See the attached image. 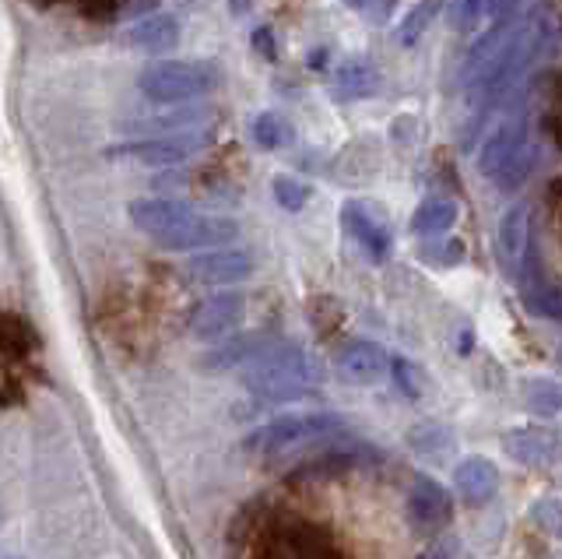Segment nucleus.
I'll return each mask as SVG.
<instances>
[{
  "mask_svg": "<svg viewBox=\"0 0 562 559\" xmlns=\"http://www.w3.org/2000/svg\"><path fill=\"white\" fill-rule=\"evenodd\" d=\"M559 362H562V345H559Z\"/></svg>",
  "mask_w": 562,
  "mask_h": 559,
  "instance_id": "nucleus-31",
  "label": "nucleus"
},
{
  "mask_svg": "<svg viewBox=\"0 0 562 559\" xmlns=\"http://www.w3.org/2000/svg\"><path fill=\"white\" fill-rule=\"evenodd\" d=\"M341 222H345V230L348 236L359 243V250L369 257V260H386L391 257V247H394V239H391V230H386V222L373 212L369 204L362 201H348L341 208Z\"/></svg>",
  "mask_w": 562,
  "mask_h": 559,
  "instance_id": "nucleus-10",
  "label": "nucleus"
},
{
  "mask_svg": "<svg viewBox=\"0 0 562 559\" xmlns=\"http://www.w3.org/2000/svg\"><path fill=\"white\" fill-rule=\"evenodd\" d=\"M180 22L172 14H151V19H140L123 32V43L140 49V54H172L180 46Z\"/></svg>",
  "mask_w": 562,
  "mask_h": 559,
  "instance_id": "nucleus-14",
  "label": "nucleus"
},
{
  "mask_svg": "<svg viewBox=\"0 0 562 559\" xmlns=\"http://www.w3.org/2000/svg\"><path fill=\"white\" fill-rule=\"evenodd\" d=\"M321 383L316 359L299 345H268L260 356L243 366V388L268 401H289L310 394Z\"/></svg>",
  "mask_w": 562,
  "mask_h": 559,
  "instance_id": "nucleus-2",
  "label": "nucleus"
},
{
  "mask_svg": "<svg viewBox=\"0 0 562 559\" xmlns=\"http://www.w3.org/2000/svg\"><path fill=\"white\" fill-rule=\"evenodd\" d=\"M520 4H524V0H496V4H492V19H496V22H514V14H517Z\"/></svg>",
  "mask_w": 562,
  "mask_h": 559,
  "instance_id": "nucleus-29",
  "label": "nucleus"
},
{
  "mask_svg": "<svg viewBox=\"0 0 562 559\" xmlns=\"http://www.w3.org/2000/svg\"><path fill=\"white\" fill-rule=\"evenodd\" d=\"M257 546V559H334V549L306 524H278L263 532Z\"/></svg>",
  "mask_w": 562,
  "mask_h": 559,
  "instance_id": "nucleus-7",
  "label": "nucleus"
},
{
  "mask_svg": "<svg viewBox=\"0 0 562 559\" xmlns=\"http://www.w3.org/2000/svg\"><path fill=\"white\" fill-rule=\"evenodd\" d=\"M341 373L351 383H380L394 373V359L376 342H351L341 353Z\"/></svg>",
  "mask_w": 562,
  "mask_h": 559,
  "instance_id": "nucleus-13",
  "label": "nucleus"
},
{
  "mask_svg": "<svg viewBox=\"0 0 562 559\" xmlns=\"http://www.w3.org/2000/svg\"><path fill=\"white\" fill-rule=\"evenodd\" d=\"M408 514L418 535H436L450 524V496L447 489L429 476H415L412 479V493H408Z\"/></svg>",
  "mask_w": 562,
  "mask_h": 559,
  "instance_id": "nucleus-11",
  "label": "nucleus"
},
{
  "mask_svg": "<svg viewBox=\"0 0 562 559\" xmlns=\"http://www.w3.org/2000/svg\"><path fill=\"white\" fill-rule=\"evenodd\" d=\"M207 137H193V134H169V137H131V142L105 148L110 159L131 163V166H145V169H169L187 163L193 152H198Z\"/></svg>",
  "mask_w": 562,
  "mask_h": 559,
  "instance_id": "nucleus-6",
  "label": "nucleus"
},
{
  "mask_svg": "<svg viewBox=\"0 0 562 559\" xmlns=\"http://www.w3.org/2000/svg\"><path fill=\"white\" fill-rule=\"evenodd\" d=\"M228 8H233V14H236V19H243V14L254 8V0H228Z\"/></svg>",
  "mask_w": 562,
  "mask_h": 559,
  "instance_id": "nucleus-30",
  "label": "nucleus"
},
{
  "mask_svg": "<svg viewBox=\"0 0 562 559\" xmlns=\"http://www.w3.org/2000/svg\"><path fill=\"white\" fill-rule=\"evenodd\" d=\"M457 215H461V208H457L453 198H429L415 208L412 233L415 236H447L457 225Z\"/></svg>",
  "mask_w": 562,
  "mask_h": 559,
  "instance_id": "nucleus-19",
  "label": "nucleus"
},
{
  "mask_svg": "<svg viewBox=\"0 0 562 559\" xmlns=\"http://www.w3.org/2000/svg\"><path fill=\"white\" fill-rule=\"evenodd\" d=\"M527 204H514L499 222V265L517 275L527 260Z\"/></svg>",
  "mask_w": 562,
  "mask_h": 559,
  "instance_id": "nucleus-17",
  "label": "nucleus"
},
{
  "mask_svg": "<svg viewBox=\"0 0 562 559\" xmlns=\"http://www.w3.org/2000/svg\"><path fill=\"white\" fill-rule=\"evenodd\" d=\"M439 8H443V0H418V4L408 11V19L397 25V43L401 46H415L422 36H426V29L432 25Z\"/></svg>",
  "mask_w": 562,
  "mask_h": 559,
  "instance_id": "nucleus-22",
  "label": "nucleus"
},
{
  "mask_svg": "<svg viewBox=\"0 0 562 559\" xmlns=\"http://www.w3.org/2000/svg\"><path fill=\"white\" fill-rule=\"evenodd\" d=\"M345 426L338 415L327 412H303V415H281L274 423H268L260 433L250 436V444L260 458L268 461H289V458H303L306 450L321 447L330 436H341Z\"/></svg>",
  "mask_w": 562,
  "mask_h": 559,
  "instance_id": "nucleus-5",
  "label": "nucleus"
},
{
  "mask_svg": "<svg viewBox=\"0 0 562 559\" xmlns=\"http://www.w3.org/2000/svg\"><path fill=\"white\" fill-rule=\"evenodd\" d=\"M250 137L254 145L263 148V152H278V148H289L292 145V124L281 113H257L254 124H250Z\"/></svg>",
  "mask_w": 562,
  "mask_h": 559,
  "instance_id": "nucleus-21",
  "label": "nucleus"
},
{
  "mask_svg": "<svg viewBox=\"0 0 562 559\" xmlns=\"http://www.w3.org/2000/svg\"><path fill=\"white\" fill-rule=\"evenodd\" d=\"M503 450H506L517 465H549V461H555L559 444H555V436H552V433L527 426V429L506 433V436H503Z\"/></svg>",
  "mask_w": 562,
  "mask_h": 559,
  "instance_id": "nucleus-16",
  "label": "nucleus"
},
{
  "mask_svg": "<svg viewBox=\"0 0 562 559\" xmlns=\"http://www.w3.org/2000/svg\"><path fill=\"white\" fill-rule=\"evenodd\" d=\"M453 485L468 506H485L492 496L499 493V468L488 458H468V461L457 465Z\"/></svg>",
  "mask_w": 562,
  "mask_h": 559,
  "instance_id": "nucleus-15",
  "label": "nucleus"
},
{
  "mask_svg": "<svg viewBox=\"0 0 562 559\" xmlns=\"http://www.w3.org/2000/svg\"><path fill=\"white\" fill-rule=\"evenodd\" d=\"M137 89L158 107H190L218 89V67L207 60H155L137 75Z\"/></svg>",
  "mask_w": 562,
  "mask_h": 559,
  "instance_id": "nucleus-4",
  "label": "nucleus"
},
{
  "mask_svg": "<svg viewBox=\"0 0 562 559\" xmlns=\"http://www.w3.org/2000/svg\"><path fill=\"white\" fill-rule=\"evenodd\" d=\"M524 405L531 409L535 415H555L562 412V388L552 380H531L524 388Z\"/></svg>",
  "mask_w": 562,
  "mask_h": 559,
  "instance_id": "nucleus-23",
  "label": "nucleus"
},
{
  "mask_svg": "<svg viewBox=\"0 0 562 559\" xmlns=\"http://www.w3.org/2000/svg\"><path fill=\"white\" fill-rule=\"evenodd\" d=\"M549 19H531L527 25L514 29V36L506 40V46L499 49L496 57L488 60V67L482 75H474L464 89L471 96V102H479V120H474V127L482 124V116L492 113L499 107V102L517 89V81L524 78V71L538 60V54L544 49V40H549Z\"/></svg>",
  "mask_w": 562,
  "mask_h": 559,
  "instance_id": "nucleus-1",
  "label": "nucleus"
},
{
  "mask_svg": "<svg viewBox=\"0 0 562 559\" xmlns=\"http://www.w3.org/2000/svg\"><path fill=\"white\" fill-rule=\"evenodd\" d=\"M190 212H193L190 204L172 201V198H140V201H131V208H127L131 222L155 243H162L169 233L180 230V225L190 219Z\"/></svg>",
  "mask_w": 562,
  "mask_h": 559,
  "instance_id": "nucleus-12",
  "label": "nucleus"
},
{
  "mask_svg": "<svg viewBox=\"0 0 562 559\" xmlns=\"http://www.w3.org/2000/svg\"><path fill=\"white\" fill-rule=\"evenodd\" d=\"M376 89H380V75L366 60L341 64L338 75H334V96H338L341 102L369 99V96H376Z\"/></svg>",
  "mask_w": 562,
  "mask_h": 559,
  "instance_id": "nucleus-20",
  "label": "nucleus"
},
{
  "mask_svg": "<svg viewBox=\"0 0 562 559\" xmlns=\"http://www.w3.org/2000/svg\"><path fill=\"white\" fill-rule=\"evenodd\" d=\"M246 317V295L239 292H218L204 300L198 310L190 313V335L201 338V342H218V338H228L233 331L243 324Z\"/></svg>",
  "mask_w": 562,
  "mask_h": 559,
  "instance_id": "nucleus-8",
  "label": "nucleus"
},
{
  "mask_svg": "<svg viewBox=\"0 0 562 559\" xmlns=\"http://www.w3.org/2000/svg\"><path fill=\"white\" fill-rule=\"evenodd\" d=\"M535 169V152H531V134H527L524 113L506 116L503 124L485 137L479 152V172L496 183L503 194H514Z\"/></svg>",
  "mask_w": 562,
  "mask_h": 559,
  "instance_id": "nucleus-3",
  "label": "nucleus"
},
{
  "mask_svg": "<svg viewBox=\"0 0 562 559\" xmlns=\"http://www.w3.org/2000/svg\"><path fill=\"white\" fill-rule=\"evenodd\" d=\"M527 306L538 310L541 317L562 321V292H559V289H544V286H535V292L527 295Z\"/></svg>",
  "mask_w": 562,
  "mask_h": 559,
  "instance_id": "nucleus-27",
  "label": "nucleus"
},
{
  "mask_svg": "<svg viewBox=\"0 0 562 559\" xmlns=\"http://www.w3.org/2000/svg\"><path fill=\"white\" fill-rule=\"evenodd\" d=\"M271 190H274V201L285 208V212H303L306 201H310V187L303 180L289 177V172H281V177L271 180Z\"/></svg>",
  "mask_w": 562,
  "mask_h": 559,
  "instance_id": "nucleus-24",
  "label": "nucleus"
},
{
  "mask_svg": "<svg viewBox=\"0 0 562 559\" xmlns=\"http://www.w3.org/2000/svg\"><path fill=\"white\" fill-rule=\"evenodd\" d=\"M250 271H254V260L239 247H215V250L193 254L187 260V275L193 282H204V286H236L243 278H250Z\"/></svg>",
  "mask_w": 562,
  "mask_h": 559,
  "instance_id": "nucleus-9",
  "label": "nucleus"
},
{
  "mask_svg": "<svg viewBox=\"0 0 562 559\" xmlns=\"http://www.w3.org/2000/svg\"><path fill=\"white\" fill-rule=\"evenodd\" d=\"M492 4H496V0H457L453 14H450L453 29L457 32H474L492 14Z\"/></svg>",
  "mask_w": 562,
  "mask_h": 559,
  "instance_id": "nucleus-25",
  "label": "nucleus"
},
{
  "mask_svg": "<svg viewBox=\"0 0 562 559\" xmlns=\"http://www.w3.org/2000/svg\"><path fill=\"white\" fill-rule=\"evenodd\" d=\"M211 116L207 107H180V110H169V113H158V116H148V120H131V124H123L127 134H148L155 131V137H169V134H187L190 127L204 124Z\"/></svg>",
  "mask_w": 562,
  "mask_h": 559,
  "instance_id": "nucleus-18",
  "label": "nucleus"
},
{
  "mask_svg": "<svg viewBox=\"0 0 562 559\" xmlns=\"http://www.w3.org/2000/svg\"><path fill=\"white\" fill-rule=\"evenodd\" d=\"M345 4L351 11H359V14H369L373 22H386V19H391V11H394V0H345Z\"/></svg>",
  "mask_w": 562,
  "mask_h": 559,
  "instance_id": "nucleus-28",
  "label": "nucleus"
},
{
  "mask_svg": "<svg viewBox=\"0 0 562 559\" xmlns=\"http://www.w3.org/2000/svg\"><path fill=\"white\" fill-rule=\"evenodd\" d=\"M531 521L544 535L562 538V500L559 496H544L531 506Z\"/></svg>",
  "mask_w": 562,
  "mask_h": 559,
  "instance_id": "nucleus-26",
  "label": "nucleus"
}]
</instances>
